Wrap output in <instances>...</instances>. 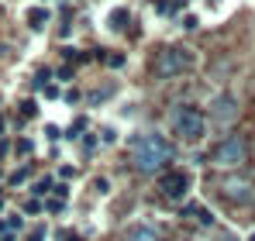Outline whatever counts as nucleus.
<instances>
[{
  "label": "nucleus",
  "mask_w": 255,
  "mask_h": 241,
  "mask_svg": "<svg viewBox=\"0 0 255 241\" xmlns=\"http://www.w3.org/2000/svg\"><path fill=\"white\" fill-rule=\"evenodd\" d=\"M131 159H134L138 172H159L162 165L172 162V145L162 134H141V138H134Z\"/></svg>",
  "instance_id": "nucleus-1"
},
{
  "label": "nucleus",
  "mask_w": 255,
  "mask_h": 241,
  "mask_svg": "<svg viewBox=\"0 0 255 241\" xmlns=\"http://www.w3.org/2000/svg\"><path fill=\"white\" fill-rule=\"evenodd\" d=\"M172 131L183 138V141H200L204 134H207V120H204V114L193 107V104H179L176 111H172Z\"/></svg>",
  "instance_id": "nucleus-2"
},
{
  "label": "nucleus",
  "mask_w": 255,
  "mask_h": 241,
  "mask_svg": "<svg viewBox=\"0 0 255 241\" xmlns=\"http://www.w3.org/2000/svg\"><path fill=\"white\" fill-rule=\"evenodd\" d=\"M190 66H193V55H190L186 48H176V45L162 48V52L155 55V76H159V80H172V76L186 73Z\"/></svg>",
  "instance_id": "nucleus-3"
},
{
  "label": "nucleus",
  "mask_w": 255,
  "mask_h": 241,
  "mask_svg": "<svg viewBox=\"0 0 255 241\" xmlns=\"http://www.w3.org/2000/svg\"><path fill=\"white\" fill-rule=\"evenodd\" d=\"M214 162H217V165H224V169L242 165V162H245V141H242L238 134H228V138L214 148Z\"/></svg>",
  "instance_id": "nucleus-4"
},
{
  "label": "nucleus",
  "mask_w": 255,
  "mask_h": 241,
  "mask_svg": "<svg viewBox=\"0 0 255 241\" xmlns=\"http://www.w3.org/2000/svg\"><path fill=\"white\" fill-rule=\"evenodd\" d=\"M159 190H162V197H169V200H183L186 190H190V176H186L183 169H172L169 176H162Z\"/></svg>",
  "instance_id": "nucleus-5"
},
{
  "label": "nucleus",
  "mask_w": 255,
  "mask_h": 241,
  "mask_svg": "<svg viewBox=\"0 0 255 241\" xmlns=\"http://www.w3.org/2000/svg\"><path fill=\"white\" fill-rule=\"evenodd\" d=\"M211 118L217 124H231V120L238 118V100L231 97V93H217L211 100Z\"/></svg>",
  "instance_id": "nucleus-6"
},
{
  "label": "nucleus",
  "mask_w": 255,
  "mask_h": 241,
  "mask_svg": "<svg viewBox=\"0 0 255 241\" xmlns=\"http://www.w3.org/2000/svg\"><path fill=\"white\" fill-rule=\"evenodd\" d=\"M121 241H162L159 238V231L152 228V224H145V221H138V224H131L125 231V238Z\"/></svg>",
  "instance_id": "nucleus-7"
},
{
  "label": "nucleus",
  "mask_w": 255,
  "mask_h": 241,
  "mask_svg": "<svg viewBox=\"0 0 255 241\" xmlns=\"http://www.w3.org/2000/svg\"><path fill=\"white\" fill-rule=\"evenodd\" d=\"M249 190H252V186H249V183H224V193H228V197H231V200H252V193H249Z\"/></svg>",
  "instance_id": "nucleus-8"
},
{
  "label": "nucleus",
  "mask_w": 255,
  "mask_h": 241,
  "mask_svg": "<svg viewBox=\"0 0 255 241\" xmlns=\"http://www.w3.org/2000/svg\"><path fill=\"white\" fill-rule=\"evenodd\" d=\"M186 217H190V221H197V224H204V228L214 224L211 210H207V207H200V203H190V207H186Z\"/></svg>",
  "instance_id": "nucleus-9"
},
{
  "label": "nucleus",
  "mask_w": 255,
  "mask_h": 241,
  "mask_svg": "<svg viewBox=\"0 0 255 241\" xmlns=\"http://www.w3.org/2000/svg\"><path fill=\"white\" fill-rule=\"evenodd\" d=\"M28 21H31V28H42L45 21H48V14H45L42 7H35V10H28Z\"/></svg>",
  "instance_id": "nucleus-10"
},
{
  "label": "nucleus",
  "mask_w": 255,
  "mask_h": 241,
  "mask_svg": "<svg viewBox=\"0 0 255 241\" xmlns=\"http://www.w3.org/2000/svg\"><path fill=\"white\" fill-rule=\"evenodd\" d=\"M48 186H52V179H42V183L35 186V193H48Z\"/></svg>",
  "instance_id": "nucleus-11"
}]
</instances>
